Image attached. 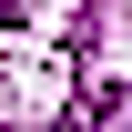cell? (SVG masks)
<instances>
[{
  "mask_svg": "<svg viewBox=\"0 0 132 132\" xmlns=\"http://www.w3.org/2000/svg\"><path fill=\"white\" fill-rule=\"evenodd\" d=\"M122 132H132V122H122Z\"/></svg>",
  "mask_w": 132,
  "mask_h": 132,
  "instance_id": "1",
  "label": "cell"
}]
</instances>
